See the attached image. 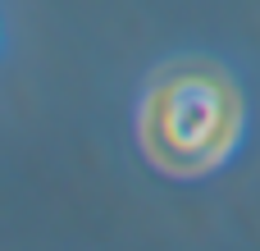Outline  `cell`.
I'll use <instances>...</instances> for the list:
<instances>
[{"instance_id":"obj_1","label":"cell","mask_w":260,"mask_h":251,"mask_svg":"<svg viewBox=\"0 0 260 251\" xmlns=\"http://www.w3.org/2000/svg\"><path fill=\"white\" fill-rule=\"evenodd\" d=\"M247 123V101L219 59L183 55L160 64L137 105V142L160 174L201 178L219 169Z\"/></svg>"}]
</instances>
